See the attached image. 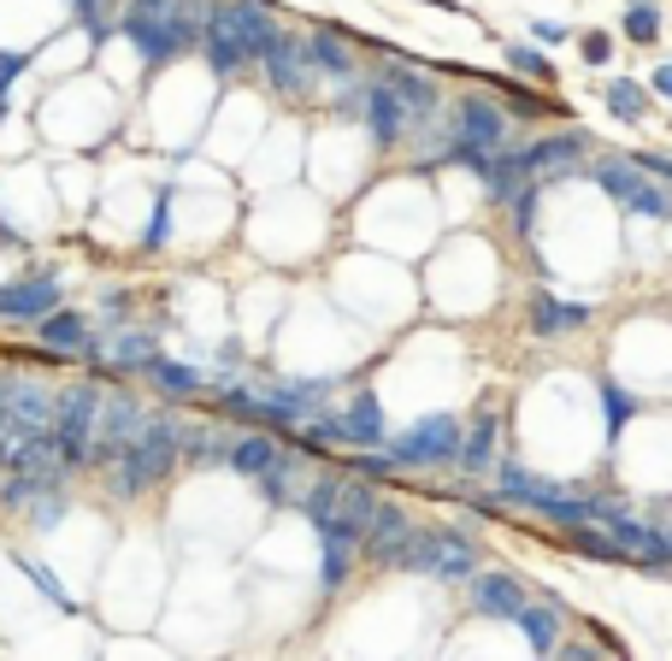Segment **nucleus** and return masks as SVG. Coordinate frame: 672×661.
Returning <instances> with one entry per match:
<instances>
[{"label":"nucleus","mask_w":672,"mask_h":661,"mask_svg":"<svg viewBox=\"0 0 672 661\" xmlns=\"http://www.w3.org/2000/svg\"><path fill=\"white\" fill-rule=\"evenodd\" d=\"M513 626L525 632V643H531L537 655H555V650H561V608H555V603H531V597H525V608L513 615Z\"/></svg>","instance_id":"obj_23"},{"label":"nucleus","mask_w":672,"mask_h":661,"mask_svg":"<svg viewBox=\"0 0 672 661\" xmlns=\"http://www.w3.org/2000/svg\"><path fill=\"white\" fill-rule=\"evenodd\" d=\"M153 354H160V343H153L148 331H125L118 349H113V372H136V366H148Z\"/></svg>","instance_id":"obj_29"},{"label":"nucleus","mask_w":672,"mask_h":661,"mask_svg":"<svg viewBox=\"0 0 672 661\" xmlns=\"http://www.w3.org/2000/svg\"><path fill=\"white\" fill-rule=\"evenodd\" d=\"M384 83H390L395 95H402L407 118H430V113H437V100H442V95H437V83H430L425 72H413V65H390Z\"/></svg>","instance_id":"obj_24"},{"label":"nucleus","mask_w":672,"mask_h":661,"mask_svg":"<svg viewBox=\"0 0 672 661\" xmlns=\"http://www.w3.org/2000/svg\"><path fill=\"white\" fill-rule=\"evenodd\" d=\"M508 65H513V72H525V77H537V83H555V65H548V54H537L531 42L508 47Z\"/></svg>","instance_id":"obj_34"},{"label":"nucleus","mask_w":672,"mask_h":661,"mask_svg":"<svg viewBox=\"0 0 672 661\" xmlns=\"http://www.w3.org/2000/svg\"><path fill=\"white\" fill-rule=\"evenodd\" d=\"M384 402L372 396V390H354L349 408H342V444L354 449H384Z\"/></svg>","instance_id":"obj_15"},{"label":"nucleus","mask_w":672,"mask_h":661,"mask_svg":"<svg viewBox=\"0 0 672 661\" xmlns=\"http://www.w3.org/2000/svg\"><path fill=\"white\" fill-rule=\"evenodd\" d=\"M395 467H402V461H395V455H377V449H360L354 461H349L354 479H390Z\"/></svg>","instance_id":"obj_35"},{"label":"nucleus","mask_w":672,"mask_h":661,"mask_svg":"<svg viewBox=\"0 0 672 661\" xmlns=\"http://www.w3.org/2000/svg\"><path fill=\"white\" fill-rule=\"evenodd\" d=\"M36 337H42L54 354H89V361H100V343L89 337V319H83L77 308H65V301H60L54 313L36 319Z\"/></svg>","instance_id":"obj_12"},{"label":"nucleus","mask_w":672,"mask_h":661,"mask_svg":"<svg viewBox=\"0 0 672 661\" xmlns=\"http://www.w3.org/2000/svg\"><path fill=\"white\" fill-rule=\"evenodd\" d=\"M631 160L643 166L649 178H661V183H672V160H666V154H631Z\"/></svg>","instance_id":"obj_40"},{"label":"nucleus","mask_w":672,"mask_h":661,"mask_svg":"<svg viewBox=\"0 0 672 661\" xmlns=\"http://www.w3.org/2000/svg\"><path fill=\"white\" fill-rule=\"evenodd\" d=\"M201 54H206V65H213L218 77L243 72V65L254 60V54H248V42L236 36L231 24H224V12H218V7H206V24H201Z\"/></svg>","instance_id":"obj_14"},{"label":"nucleus","mask_w":672,"mask_h":661,"mask_svg":"<svg viewBox=\"0 0 672 661\" xmlns=\"http://www.w3.org/2000/svg\"><path fill=\"white\" fill-rule=\"evenodd\" d=\"M60 308V284L54 278H24L0 290V319H42Z\"/></svg>","instance_id":"obj_19"},{"label":"nucleus","mask_w":672,"mask_h":661,"mask_svg":"<svg viewBox=\"0 0 672 661\" xmlns=\"http://www.w3.org/2000/svg\"><path fill=\"white\" fill-rule=\"evenodd\" d=\"M608 113L614 118H643L649 113V89H643V83H631V77H614L608 83Z\"/></svg>","instance_id":"obj_30"},{"label":"nucleus","mask_w":672,"mask_h":661,"mask_svg":"<svg viewBox=\"0 0 672 661\" xmlns=\"http://www.w3.org/2000/svg\"><path fill=\"white\" fill-rule=\"evenodd\" d=\"M360 118H366V130H372L377 148H395V142H402V130H407V107H402V95H395L390 83L360 89Z\"/></svg>","instance_id":"obj_11"},{"label":"nucleus","mask_w":672,"mask_h":661,"mask_svg":"<svg viewBox=\"0 0 672 661\" xmlns=\"http://www.w3.org/2000/svg\"><path fill=\"white\" fill-rule=\"evenodd\" d=\"M495 437H502V419L484 408V414L472 419V431L460 437V467H467V472H490V461H495Z\"/></svg>","instance_id":"obj_25"},{"label":"nucleus","mask_w":672,"mask_h":661,"mask_svg":"<svg viewBox=\"0 0 672 661\" xmlns=\"http://www.w3.org/2000/svg\"><path fill=\"white\" fill-rule=\"evenodd\" d=\"M430 7H442V0H430Z\"/></svg>","instance_id":"obj_45"},{"label":"nucleus","mask_w":672,"mask_h":661,"mask_svg":"<svg viewBox=\"0 0 672 661\" xmlns=\"http://www.w3.org/2000/svg\"><path fill=\"white\" fill-rule=\"evenodd\" d=\"M377 567H395V573H430V579H472L478 573V544L455 525H430V532H413L395 544Z\"/></svg>","instance_id":"obj_2"},{"label":"nucleus","mask_w":672,"mask_h":661,"mask_svg":"<svg viewBox=\"0 0 672 661\" xmlns=\"http://www.w3.org/2000/svg\"><path fill=\"white\" fill-rule=\"evenodd\" d=\"M407 532H413V514H407V508H402V502H384V497H377L372 520H366V544H360V550H366L372 562H384V555H390L395 544H402Z\"/></svg>","instance_id":"obj_21"},{"label":"nucleus","mask_w":672,"mask_h":661,"mask_svg":"<svg viewBox=\"0 0 672 661\" xmlns=\"http://www.w3.org/2000/svg\"><path fill=\"white\" fill-rule=\"evenodd\" d=\"M54 408H60V390H47L42 379H12V437H36L54 426Z\"/></svg>","instance_id":"obj_10"},{"label":"nucleus","mask_w":672,"mask_h":661,"mask_svg":"<svg viewBox=\"0 0 672 661\" xmlns=\"http://www.w3.org/2000/svg\"><path fill=\"white\" fill-rule=\"evenodd\" d=\"M19 573H24V579L36 585V590H42V597L54 603V608H72V590H65V585H60V579H54V573H47L42 562H30V555H19Z\"/></svg>","instance_id":"obj_33"},{"label":"nucleus","mask_w":672,"mask_h":661,"mask_svg":"<svg viewBox=\"0 0 672 661\" xmlns=\"http://www.w3.org/2000/svg\"><path fill=\"white\" fill-rule=\"evenodd\" d=\"M590 178H596V190H608V195L619 201V207H631V213H643V218H672L666 190H661V183H654L637 160L608 154V160L590 166Z\"/></svg>","instance_id":"obj_4"},{"label":"nucleus","mask_w":672,"mask_h":661,"mask_svg":"<svg viewBox=\"0 0 672 661\" xmlns=\"http://www.w3.org/2000/svg\"><path fill=\"white\" fill-rule=\"evenodd\" d=\"M148 426V414H142V402H136V390H113L107 402H100V444L89 449V461H118L125 455V444L136 431Z\"/></svg>","instance_id":"obj_6"},{"label":"nucleus","mask_w":672,"mask_h":661,"mask_svg":"<svg viewBox=\"0 0 672 661\" xmlns=\"http://www.w3.org/2000/svg\"><path fill=\"white\" fill-rule=\"evenodd\" d=\"M608 525V537L619 544V555L626 562H637V567H666L672 562V544H666V525H649V520H631V514H614L601 520Z\"/></svg>","instance_id":"obj_7"},{"label":"nucleus","mask_w":672,"mask_h":661,"mask_svg":"<svg viewBox=\"0 0 672 661\" xmlns=\"http://www.w3.org/2000/svg\"><path fill=\"white\" fill-rule=\"evenodd\" d=\"M472 603L490 620H513L525 608V585L513 573H472Z\"/></svg>","instance_id":"obj_18"},{"label":"nucleus","mask_w":672,"mask_h":661,"mask_svg":"<svg viewBox=\"0 0 672 661\" xmlns=\"http://www.w3.org/2000/svg\"><path fill=\"white\" fill-rule=\"evenodd\" d=\"M590 326V301H561L555 290H531V331L543 343H555L566 331H584Z\"/></svg>","instance_id":"obj_13"},{"label":"nucleus","mask_w":672,"mask_h":661,"mask_svg":"<svg viewBox=\"0 0 672 661\" xmlns=\"http://www.w3.org/2000/svg\"><path fill=\"white\" fill-rule=\"evenodd\" d=\"M183 437H189V426H178L171 414H153L113 461V490L118 497H142L160 479H171V467L183 461Z\"/></svg>","instance_id":"obj_1"},{"label":"nucleus","mask_w":672,"mask_h":661,"mask_svg":"<svg viewBox=\"0 0 672 661\" xmlns=\"http://www.w3.org/2000/svg\"><path fill=\"white\" fill-rule=\"evenodd\" d=\"M584 65H608L614 60V36H608V30H584Z\"/></svg>","instance_id":"obj_38"},{"label":"nucleus","mask_w":672,"mask_h":661,"mask_svg":"<svg viewBox=\"0 0 672 661\" xmlns=\"http://www.w3.org/2000/svg\"><path fill=\"white\" fill-rule=\"evenodd\" d=\"M30 65V54H0V113H7V89H12V77H19Z\"/></svg>","instance_id":"obj_39"},{"label":"nucleus","mask_w":672,"mask_h":661,"mask_svg":"<svg viewBox=\"0 0 672 661\" xmlns=\"http://www.w3.org/2000/svg\"><path fill=\"white\" fill-rule=\"evenodd\" d=\"M142 372H148V384H160V396H171V402H183V396L201 390V372L183 366V361H166V354H153Z\"/></svg>","instance_id":"obj_26"},{"label":"nucleus","mask_w":672,"mask_h":661,"mask_svg":"<svg viewBox=\"0 0 672 661\" xmlns=\"http://www.w3.org/2000/svg\"><path fill=\"white\" fill-rule=\"evenodd\" d=\"M319 585L324 590H342L349 585V573H354V550L360 544H349V537H319Z\"/></svg>","instance_id":"obj_27"},{"label":"nucleus","mask_w":672,"mask_h":661,"mask_svg":"<svg viewBox=\"0 0 672 661\" xmlns=\"http://www.w3.org/2000/svg\"><path fill=\"white\" fill-rule=\"evenodd\" d=\"M649 89H654V95H661V100H672V60L661 65V72H654V83H649Z\"/></svg>","instance_id":"obj_42"},{"label":"nucleus","mask_w":672,"mask_h":661,"mask_svg":"<svg viewBox=\"0 0 672 661\" xmlns=\"http://www.w3.org/2000/svg\"><path fill=\"white\" fill-rule=\"evenodd\" d=\"M537 42H566V24H555V19H543V24H537Z\"/></svg>","instance_id":"obj_43"},{"label":"nucleus","mask_w":672,"mask_h":661,"mask_svg":"<svg viewBox=\"0 0 672 661\" xmlns=\"http://www.w3.org/2000/svg\"><path fill=\"white\" fill-rule=\"evenodd\" d=\"M460 419L455 414H425L390 444V455L402 467H442V461H460Z\"/></svg>","instance_id":"obj_5"},{"label":"nucleus","mask_w":672,"mask_h":661,"mask_svg":"<svg viewBox=\"0 0 672 661\" xmlns=\"http://www.w3.org/2000/svg\"><path fill=\"white\" fill-rule=\"evenodd\" d=\"M107 7H113V0H107Z\"/></svg>","instance_id":"obj_46"},{"label":"nucleus","mask_w":672,"mask_h":661,"mask_svg":"<svg viewBox=\"0 0 672 661\" xmlns=\"http://www.w3.org/2000/svg\"><path fill=\"white\" fill-rule=\"evenodd\" d=\"M455 125H460V137H472L478 148H502L508 142V113L495 107L490 95H467V100H460Z\"/></svg>","instance_id":"obj_16"},{"label":"nucleus","mask_w":672,"mask_h":661,"mask_svg":"<svg viewBox=\"0 0 672 661\" xmlns=\"http://www.w3.org/2000/svg\"><path fill=\"white\" fill-rule=\"evenodd\" d=\"M537 201H543V183H520V190H513V225H520V236L531 231V218H537Z\"/></svg>","instance_id":"obj_37"},{"label":"nucleus","mask_w":672,"mask_h":661,"mask_svg":"<svg viewBox=\"0 0 672 661\" xmlns=\"http://www.w3.org/2000/svg\"><path fill=\"white\" fill-rule=\"evenodd\" d=\"M601 408H608V437H619V431L637 419V408H643V402H637L626 384H601Z\"/></svg>","instance_id":"obj_32"},{"label":"nucleus","mask_w":672,"mask_h":661,"mask_svg":"<svg viewBox=\"0 0 672 661\" xmlns=\"http://www.w3.org/2000/svg\"><path fill=\"white\" fill-rule=\"evenodd\" d=\"M7 426H12V379L0 372V431H7Z\"/></svg>","instance_id":"obj_41"},{"label":"nucleus","mask_w":672,"mask_h":661,"mask_svg":"<svg viewBox=\"0 0 672 661\" xmlns=\"http://www.w3.org/2000/svg\"><path fill=\"white\" fill-rule=\"evenodd\" d=\"M590 148H596L590 130H555V137H537L531 148H520L513 160H520L525 178H543V172H566V166H578Z\"/></svg>","instance_id":"obj_9"},{"label":"nucleus","mask_w":672,"mask_h":661,"mask_svg":"<svg viewBox=\"0 0 672 661\" xmlns=\"http://www.w3.org/2000/svg\"><path fill=\"white\" fill-rule=\"evenodd\" d=\"M278 455H284V431H248V437H236V444H231L224 467H231L236 479H260Z\"/></svg>","instance_id":"obj_20"},{"label":"nucleus","mask_w":672,"mask_h":661,"mask_svg":"<svg viewBox=\"0 0 672 661\" xmlns=\"http://www.w3.org/2000/svg\"><path fill=\"white\" fill-rule=\"evenodd\" d=\"M118 30L136 42V54H142L148 65H171V60L189 47L183 30L171 24V12H125V19H118Z\"/></svg>","instance_id":"obj_8"},{"label":"nucleus","mask_w":672,"mask_h":661,"mask_svg":"<svg viewBox=\"0 0 672 661\" xmlns=\"http://www.w3.org/2000/svg\"><path fill=\"white\" fill-rule=\"evenodd\" d=\"M619 30H626L631 42H661V7H649V0H631L626 7V19H619Z\"/></svg>","instance_id":"obj_31"},{"label":"nucleus","mask_w":672,"mask_h":661,"mask_svg":"<svg viewBox=\"0 0 672 661\" xmlns=\"http://www.w3.org/2000/svg\"><path fill=\"white\" fill-rule=\"evenodd\" d=\"M260 65H266V77L278 83L284 95H301V89H307V77H313V65H307L301 42H296V36H284V30L271 36V47L260 54Z\"/></svg>","instance_id":"obj_17"},{"label":"nucleus","mask_w":672,"mask_h":661,"mask_svg":"<svg viewBox=\"0 0 672 661\" xmlns=\"http://www.w3.org/2000/svg\"><path fill=\"white\" fill-rule=\"evenodd\" d=\"M301 54H307V65H313L319 77H337V83L354 77V54H349V42H342L337 30H313V36H301Z\"/></svg>","instance_id":"obj_22"},{"label":"nucleus","mask_w":672,"mask_h":661,"mask_svg":"<svg viewBox=\"0 0 672 661\" xmlns=\"http://www.w3.org/2000/svg\"><path fill=\"white\" fill-rule=\"evenodd\" d=\"M342 472H324V479H313V490L301 497V514H307V525L313 520H324V514H337V502H342Z\"/></svg>","instance_id":"obj_28"},{"label":"nucleus","mask_w":672,"mask_h":661,"mask_svg":"<svg viewBox=\"0 0 672 661\" xmlns=\"http://www.w3.org/2000/svg\"><path fill=\"white\" fill-rule=\"evenodd\" d=\"M100 390L95 384H65L60 390V408H54V444L65 455V467H89V449H95V426H100Z\"/></svg>","instance_id":"obj_3"},{"label":"nucleus","mask_w":672,"mask_h":661,"mask_svg":"<svg viewBox=\"0 0 672 661\" xmlns=\"http://www.w3.org/2000/svg\"><path fill=\"white\" fill-rule=\"evenodd\" d=\"M130 7H136V12H166L171 0H130Z\"/></svg>","instance_id":"obj_44"},{"label":"nucleus","mask_w":672,"mask_h":661,"mask_svg":"<svg viewBox=\"0 0 672 661\" xmlns=\"http://www.w3.org/2000/svg\"><path fill=\"white\" fill-rule=\"evenodd\" d=\"M166 236H171V190H160V195H153V218H148L142 243H148V248H160Z\"/></svg>","instance_id":"obj_36"}]
</instances>
